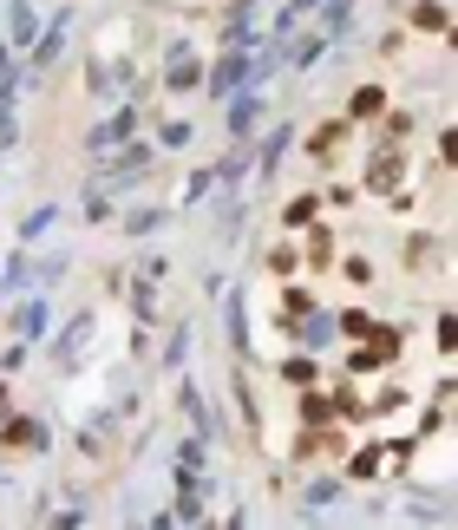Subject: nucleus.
Here are the masks:
<instances>
[{"instance_id":"nucleus-2","label":"nucleus","mask_w":458,"mask_h":530,"mask_svg":"<svg viewBox=\"0 0 458 530\" xmlns=\"http://www.w3.org/2000/svg\"><path fill=\"white\" fill-rule=\"evenodd\" d=\"M347 138H353V125H347V119H328V125H314V131H308V157H314V164H341Z\"/></svg>"},{"instance_id":"nucleus-10","label":"nucleus","mask_w":458,"mask_h":530,"mask_svg":"<svg viewBox=\"0 0 458 530\" xmlns=\"http://www.w3.org/2000/svg\"><path fill=\"white\" fill-rule=\"evenodd\" d=\"M282 380H288V387H314V380H321V360L301 347V354H288V360H282Z\"/></svg>"},{"instance_id":"nucleus-1","label":"nucleus","mask_w":458,"mask_h":530,"mask_svg":"<svg viewBox=\"0 0 458 530\" xmlns=\"http://www.w3.org/2000/svg\"><path fill=\"white\" fill-rule=\"evenodd\" d=\"M406 171H413V164H406V151H400V144H380V151L367 157V171H361V190L386 196V190H393V184H400Z\"/></svg>"},{"instance_id":"nucleus-9","label":"nucleus","mask_w":458,"mask_h":530,"mask_svg":"<svg viewBox=\"0 0 458 530\" xmlns=\"http://www.w3.org/2000/svg\"><path fill=\"white\" fill-rule=\"evenodd\" d=\"M321 217V196L314 190H295V196H288V210H282V229H308Z\"/></svg>"},{"instance_id":"nucleus-11","label":"nucleus","mask_w":458,"mask_h":530,"mask_svg":"<svg viewBox=\"0 0 458 530\" xmlns=\"http://www.w3.org/2000/svg\"><path fill=\"white\" fill-rule=\"evenodd\" d=\"M386 367H393V360H386L380 347H347V373L353 380H361V373H386Z\"/></svg>"},{"instance_id":"nucleus-16","label":"nucleus","mask_w":458,"mask_h":530,"mask_svg":"<svg viewBox=\"0 0 458 530\" xmlns=\"http://www.w3.org/2000/svg\"><path fill=\"white\" fill-rule=\"evenodd\" d=\"M380 119H386V144H400V138L419 131V111H380Z\"/></svg>"},{"instance_id":"nucleus-13","label":"nucleus","mask_w":458,"mask_h":530,"mask_svg":"<svg viewBox=\"0 0 458 530\" xmlns=\"http://www.w3.org/2000/svg\"><path fill=\"white\" fill-rule=\"evenodd\" d=\"M262 269L276 275V281H288V275L301 269V250H295V242H276V250H268V262H262Z\"/></svg>"},{"instance_id":"nucleus-20","label":"nucleus","mask_w":458,"mask_h":530,"mask_svg":"<svg viewBox=\"0 0 458 530\" xmlns=\"http://www.w3.org/2000/svg\"><path fill=\"white\" fill-rule=\"evenodd\" d=\"M308 308H314L308 288H282V321H288V314H308Z\"/></svg>"},{"instance_id":"nucleus-12","label":"nucleus","mask_w":458,"mask_h":530,"mask_svg":"<svg viewBox=\"0 0 458 530\" xmlns=\"http://www.w3.org/2000/svg\"><path fill=\"white\" fill-rule=\"evenodd\" d=\"M131 125H138V111H118V119H105L92 131V151H105V144H118V138H131Z\"/></svg>"},{"instance_id":"nucleus-17","label":"nucleus","mask_w":458,"mask_h":530,"mask_svg":"<svg viewBox=\"0 0 458 530\" xmlns=\"http://www.w3.org/2000/svg\"><path fill=\"white\" fill-rule=\"evenodd\" d=\"M334 419H353V426H361V419H367V400H361L353 387H341V393H334Z\"/></svg>"},{"instance_id":"nucleus-18","label":"nucleus","mask_w":458,"mask_h":530,"mask_svg":"<svg viewBox=\"0 0 458 530\" xmlns=\"http://www.w3.org/2000/svg\"><path fill=\"white\" fill-rule=\"evenodd\" d=\"M341 334L367 341V334H373V314H367V308H347V314H341Z\"/></svg>"},{"instance_id":"nucleus-15","label":"nucleus","mask_w":458,"mask_h":530,"mask_svg":"<svg viewBox=\"0 0 458 530\" xmlns=\"http://www.w3.org/2000/svg\"><path fill=\"white\" fill-rule=\"evenodd\" d=\"M328 250H334V236H328V229H321V217H314V223H308V250H301V256H308V269H328V262H334Z\"/></svg>"},{"instance_id":"nucleus-21","label":"nucleus","mask_w":458,"mask_h":530,"mask_svg":"<svg viewBox=\"0 0 458 530\" xmlns=\"http://www.w3.org/2000/svg\"><path fill=\"white\" fill-rule=\"evenodd\" d=\"M353 196H361V184H334L328 196H321V210H353Z\"/></svg>"},{"instance_id":"nucleus-19","label":"nucleus","mask_w":458,"mask_h":530,"mask_svg":"<svg viewBox=\"0 0 458 530\" xmlns=\"http://www.w3.org/2000/svg\"><path fill=\"white\" fill-rule=\"evenodd\" d=\"M386 458H393V472H413V458H419V433H413V439H393V452H386Z\"/></svg>"},{"instance_id":"nucleus-14","label":"nucleus","mask_w":458,"mask_h":530,"mask_svg":"<svg viewBox=\"0 0 458 530\" xmlns=\"http://www.w3.org/2000/svg\"><path fill=\"white\" fill-rule=\"evenodd\" d=\"M353 485H367V478H380V452H373V445H361V452H347V465H341Z\"/></svg>"},{"instance_id":"nucleus-5","label":"nucleus","mask_w":458,"mask_h":530,"mask_svg":"<svg viewBox=\"0 0 458 530\" xmlns=\"http://www.w3.org/2000/svg\"><path fill=\"white\" fill-rule=\"evenodd\" d=\"M46 439H53V433H46L40 419H13V412H7V433H0V445H27V452H46Z\"/></svg>"},{"instance_id":"nucleus-4","label":"nucleus","mask_w":458,"mask_h":530,"mask_svg":"<svg viewBox=\"0 0 458 530\" xmlns=\"http://www.w3.org/2000/svg\"><path fill=\"white\" fill-rule=\"evenodd\" d=\"M151 157H158V144H125L112 164H98V177H105V184H125V177H138Z\"/></svg>"},{"instance_id":"nucleus-8","label":"nucleus","mask_w":458,"mask_h":530,"mask_svg":"<svg viewBox=\"0 0 458 530\" xmlns=\"http://www.w3.org/2000/svg\"><path fill=\"white\" fill-rule=\"evenodd\" d=\"M413 27H426V33H452V7L446 0H413V13H406Z\"/></svg>"},{"instance_id":"nucleus-3","label":"nucleus","mask_w":458,"mask_h":530,"mask_svg":"<svg viewBox=\"0 0 458 530\" xmlns=\"http://www.w3.org/2000/svg\"><path fill=\"white\" fill-rule=\"evenodd\" d=\"M380 111H386V86H373V79H367V86L347 92V111H341V119H347V125H373Z\"/></svg>"},{"instance_id":"nucleus-23","label":"nucleus","mask_w":458,"mask_h":530,"mask_svg":"<svg viewBox=\"0 0 458 530\" xmlns=\"http://www.w3.org/2000/svg\"><path fill=\"white\" fill-rule=\"evenodd\" d=\"M347 281H353V288H373V262L353 256V262H347Z\"/></svg>"},{"instance_id":"nucleus-6","label":"nucleus","mask_w":458,"mask_h":530,"mask_svg":"<svg viewBox=\"0 0 458 530\" xmlns=\"http://www.w3.org/2000/svg\"><path fill=\"white\" fill-rule=\"evenodd\" d=\"M301 393V400H295V426H308V433H321V426H328L334 419V406L328 400H321V393L314 387H295Z\"/></svg>"},{"instance_id":"nucleus-7","label":"nucleus","mask_w":458,"mask_h":530,"mask_svg":"<svg viewBox=\"0 0 458 530\" xmlns=\"http://www.w3.org/2000/svg\"><path fill=\"white\" fill-rule=\"evenodd\" d=\"M256 125H262V92L249 86V92H243V105L229 111V138H249V131H256Z\"/></svg>"},{"instance_id":"nucleus-22","label":"nucleus","mask_w":458,"mask_h":530,"mask_svg":"<svg viewBox=\"0 0 458 530\" xmlns=\"http://www.w3.org/2000/svg\"><path fill=\"white\" fill-rule=\"evenodd\" d=\"M40 327H46V302H27V314H20V334L33 341V334H40Z\"/></svg>"}]
</instances>
